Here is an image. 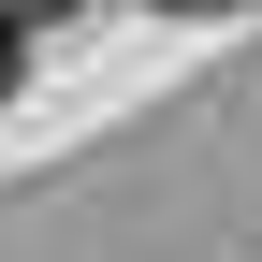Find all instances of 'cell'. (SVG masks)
<instances>
[{
    "instance_id": "obj_1",
    "label": "cell",
    "mask_w": 262,
    "mask_h": 262,
    "mask_svg": "<svg viewBox=\"0 0 262 262\" xmlns=\"http://www.w3.org/2000/svg\"><path fill=\"white\" fill-rule=\"evenodd\" d=\"M0 88H15V29H0Z\"/></svg>"
}]
</instances>
